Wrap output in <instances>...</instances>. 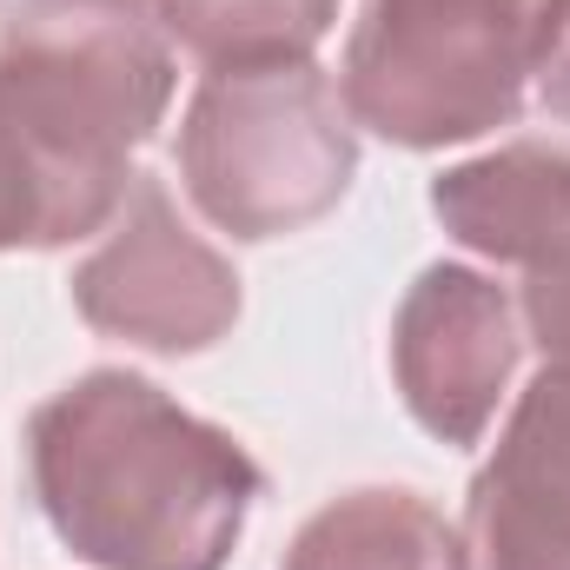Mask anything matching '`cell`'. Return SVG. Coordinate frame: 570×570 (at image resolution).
<instances>
[{
  "mask_svg": "<svg viewBox=\"0 0 570 570\" xmlns=\"http://www.w3.org/2000/svg\"><path fill=\"white\" fill-rule=\"evenodd\" d=\"M27 478L53 538L94 570H226L266 471L153 379L100 365L27 419Z\"/></svg>",
  "mask_w": 570,
  "mask_h": 570,
  "instance_id": "obj_1",
  "label": "cell"
},
{
  "mask_svg": "<svg viewBox=\"0 0 570 570\" xmlns=\"http://www.w3.org/2000/svg\"><path fill=\"white\" fill-rule=\"evenodd\" d=\"M558 0H365L338 94L352 127L412 153L464 146L524 114Z\"/></svg>",
  "mask_w": 570,
  "mask_h": 570,
  "instance_id": "obj_2",
  "label": "cell"
},
{
  "mask_svg": "<svg viewBox=\"0 0 570 570\" xmlns=\"http://www.w3.org/2000/svg\"><path fill=\"white\" fill-rule=\"evenodd\" d=\"M358 173V127L318 60L213 67L179 120L186 199L233 239L259 246L325 219Z\"/></svg>",
  "mask_w": 570,
  "mask_h": 570,
  "instance_id": "obj_3",
  "label": "cell"
},
{
  "mask_svg": "<svg viewBox=\"0 0 570 570\" xmlns=\"http://www.w3.org/2000/svg\"><path fill=\"white\" fill-rule=\"evenodd\" d=\"M0 80L67 146L134 173V153L173 107V33L159 0H13Z\"/></svg>",
  "mask_w": 570,
  "mask_h": 570,
  "instance_id": "obj_4",
  "label": "cell"
},
{
  "mask_svg": "<svg viewBox=\"0 0 570 570\" xmlns=\"http://www.w3.org/2000/svg\"><path fill=\"white\" fill-rule=\"evenodd\" d=\"M73 305L100 338L159 358L213 352L239 318V273L206 246L159 179H134L107 239L73 266Z\"/></svg>",
  "mask_w": 570,
  "mask_h": 570,
  "instance_id": "obj_5",
  "label": "cell"
},
{
  "mask_svg": "<svg viewBox=\"0 0 570 570\" xmlns=\"http://www.w3.org/2000/svg\"><path fill=\"white\" fill-rule=\"evenodd\" d=\"M524 358L518 298L478 266H425L392 312L399 399L438 444H478Z\"/></svg>",
  "mask_w": 570,
  "mask_h": 570,
  "instance_id": "obj_6",
  "label": "cell"
},
{
  "mask_svg": "<svg viewBox=\"0 0 570 570\" xmlns=\"http://www.w3.org/2000/svg\"><path fill=\"white\" fill-rule=\"evenodd\" d=\"M471 570H570V365H544L464 491Z\"/></svg>",
  "mask_w": 570,
  "mask_h": 570,
  "instance_id": "obj_7",
  "label": "cell"
},
{
  "mask_svg": "<svg viewBox=\"0 0 570 570\" xmlns=\"http://www.w3.org/2000/svg\"><path fill=\"white\" fill-rule=\"evenodd\" d=\"M134 179L140 173L73 153L0 80V253H53L107 233Z\"/></svg>",
  "mask_w": 570,
  "mask_h": 570,
  "instance_id": "obj_8",
  "label": "cell"
},
{
  "mask_svg": "<svg viewBox=\"0 0 570 570\" xmlns=\"http://www.w3.org/2000/svg\"><path fill=\"white\" fill-rule=\"evenodd\" d=\"M431 213L458 246L498 266H531L570 233V146L511 140L484 159L444 166L431 179Z\"/></svg>",
  "mask_w": 570,
  "mask_h": 570,
  "instance_id": "obj_9",
  "label": "cell"
},
{
  "mask_svg": "<svg viewBox=\"0 0 570 570\" xmlns=\"http://www.w3.org/2000/svg\"><path fill=\"white\" fill-rule=\"evenodd\" d=\"M279 570H471L464 531L399 484H358L332 504H318Z\"/></svg>",
  "mask_w": 570,
  "mask_h": 570,
  "instance_id": "obj_10",
  "label": "cell"
},
{
  "mask_svg": "<svg viewBox=\"0 0 570 570\" xmlns=\"http://www.w3.org/2000/svg\"><path fill=\"white\" fill-rule=\"evenodd\" d=\"M159 20L206 67H273L312 60L338 20V0H159Z\"/></svg>",
  "mask_w": 570,
  "mask_h": 570,
  "instance_id": "obj_11",
  "label": "cell"
},
{
  "mask_svg": "<svg viewBox=\"0 0 570 570\" xmlns=\"http://www.w3.org/2000/svg\"><path fill=\"white\" fill-rule=\"evenodd\" d=\"M518 318H524V338L544 352V365H570V233H558L524 266Z\"/></svg>",
  "mask_w": 570,
  "mask_h": 570,
  "instance_id": "obj_12",
  "label": "cell"
},
{
  "mask_svg": "<svg viewBox=\"0 0 570 570\" xmlns=\"http://www.w3.org/2000/svg\"><path fill=\"white\" fill-rule=\"evenodd\" d=\"M538 107L570 127V0H558L551 47H544V60H538Z\"/></svg>",
  "mask_w": 570,
  "mask_h": 570,
  "instance_id": "obj_13",
  "label": "cell"
}]
</instances>
